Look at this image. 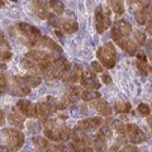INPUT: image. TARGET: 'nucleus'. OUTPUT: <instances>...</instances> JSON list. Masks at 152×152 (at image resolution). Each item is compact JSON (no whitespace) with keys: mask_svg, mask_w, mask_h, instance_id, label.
<instances>
[{"mask_svg":"<svg viewBox=\"0 0 152 152\" xmlns=\"http://www.w3.org/2000/svg\"><path fill=\"white\" fill-rule=\"evenodd\" d=\"M113 127H114V129L117 131L118 134H121V136H124L126 134V124L124 123H122L121 121H113Z\"/></svg>","mask_w":152,"mask_h":152,"instance_id":"nucleus-36","label":"nucleus"},{"mask_svg":"<svg viewBox=\"0 0 152 152\" xmlns=\"http://www.w3.org/2000/svg\"><path fill=\"white\" fill-rule=\"evenodd\" d=\"M102 80H103V83H104V84H112V77H110V75L107 74V72H104V74H103Z\"/></svg>","mask_w":152,"mask_h":152,"instance_id":"nucleus-43","label":"nucleus"},{"mask_svg":"<svg viewBox=\"0 0 152 152\" xmlns=\"http://www.w3.org/2000/svg\"><path fill=\"white\" fill-rule=\"evenodd\" d=\"M83 72H84V70H83L81 66L75 65L74 67H71V70L65 75L64 81L65 83H70V84H76V81L80 80V77H81Z\"/></svg>","mask_w":152,"mask_h":152,"instance_id":"nucleus-14","label":"nucleus"},{"mask_svg":"<svg viewBox=\"0 0 152 152\" xmlns=\"http://www.w3.org/2000/svg\"><path fill=\"white\" fill-rule=\"evenodd\" d=\"M80 96V89L77 86H71L69 93L65 95L66 100H67L69 103H76L77 102V99Z\"/></svg>","mask_w":152,"mask_h":152,"instance_id":"nucleus-26","label":"nucleus"},{"mask_svg":"<svg viewBox=\"0 0 152 152\" xmlns=\"http://www.w3.org/2000/svg\"><path fill=\"white\" fill-rule=\"evenodd\" d=\"M114 27L117 28L118 32H119L122 36H126V37L129 36L131 32H132V26H131V23L127 22V20H124V19H121V20H118L115 24H114Z\"/></svg>","mask_w":152,"mask_h":152,"instance_id":"nucleus-22","label":"nucleus"},{"mask_svg":"<svg viewBox=\"0 0 152 152\" xmlns=\"http://www.w3.org/2000/svg\"><path fill=\"white\" fill-rule=\"evenodd\" d=\"M60 137H61V141H69L71 138L70 127L65 126V124H61L60 126Z\"/></svg>","mask_w":152,"mask_h":152,"instance_id":"nucleus-35","label":"nucleus"},{"mask_svg":"<svg viewBox=\"0 0 152 152\" xmlns=\"http://www.w3.org/2000/svg\"><path fill=\"white\" fill-rule=\"evenodd\" d=\"M19 77H20V81L29 89L39 86L42 83V79L39 76H34V75H26V76H19Z\"/></svg>","mask_w":152,"mask_h":152,"instance_id":"nucleus-19","label":"nucleus"},{"mask_svg":"<svg viewBox=\"0 0 152 152\" xmlns=\"http://www.w3.org/2000/svg\"><path fill=\"white\" fill-rule=\"evenodd\" d=\"M0 136H1V140L5 141V143L8 145L7 147L14 152L18 151L24 143V134L20 131L13 129V128H4L0 132Z\"/></svg>","mask_w":152,"mask_h":152,"instance_id":"nucleus-3","label":"nucleus"},{"mask_svg":"<svg viewBox=\"0 0 152 152\" xmlns=\"http://www.w3.org/2000/svg\"><path fill=\"white\" fill-rule=\"evenodd\" d=\"M133 42L137 45V46H142V45H145V42H146V34L143 32H141V31H136L134 33H133Z\"/></svg>","mask_w":152,"mask_h":152,"instance_id":"nucleus-34","label":"nucleus"},{"mask_svg":"<svg viewBox=\"0 0 152 152\" xmlns=\"http://www.w3.org/2000/svg\"><path fill=\"white\" fill-rule=\"evenodd\" d=\"M66 14H69V15H66V18L62 20V24H61V27H62V29L65 33H67V34H72V33L77 32L79 29V24L77 22H76L75 19V14L72 12H66Z\"/></svg>","mask_w":152,"mask_h":152,"instance_id":"nucleus-12","label":"nucleus"},{"mask_svg":"<svg viewBox=\"0 0 152 152\" xmlns=\"http://www.w3.org/2000/svg\"><path fill=\"white\" fill-rule=\"evenodd\" d=\"M47 19H48V23L55 28V29H58V28L61 27V24H62V20L60 19V17H58V15H56V14H53V13L48 14Z\"/></svg>","mask_w":152,"mask_h":152,"instance_id":"nucleus-32","label":"nucleus"},{"mask_svg":"<svg viewBox=\"0 0 152 152\" xmlns=\"http://www.w3.org/2000/svg\"><path fill=\"white\" fill-rule=\"evenodd\" d=\"M112 136H113V132H112V128L110 127H108V126H104V127H100L99 128V132H98V134L96 137L98 138H100L103 141H108V140H110L112 138Z\"/></svg>","mask_w":152,"mask_h":152,"instance_id":"nucleus-27","label":"nucleus"},{"mask_svg":"<svg viewBox=\"0 0 152 152\" xmlns=\"http://www.w3.org/2000/svg\"><path fill=\"white\" fill-rule=\"evenodd\" d=\"M90 69H91L94 72H103V66L96 62V61H93L91 64H90Z\"/></svg>","mask_w":152,"mask_h":152,"instance_id":"nucleus-40","label":"nucleus"},{"mask_svg":"<svg viewBox=\"0 0 152 152\" xmlns=\"http://www.w3.org/2000/svg\"><path fill=\"white\" fill-rule=\"evenodd\" d=\"M147 18L151 19V4L147 5H142L138 10L136 12V20L140 24H146Z\"/></svg>","mask_w":152,"mask_h":152,"instance_id":"nucleus-16","label":"nucleus"},{"mask_svg":"<svg viewBox=\"0 0 152 152\" xmlns=\"http://www.w3.org/2000/svg\"><path fill=\"white\" fill-rule=\"evenodd\" d=\"M88 112V108H86V105H81V113L83 114H85Z\"/></svg>","mask_w":152,"mask_h":152,"instance_id":"nucleus-48","label":"nucleus"},{"mask_svg":"<svg viewBox=\"0 0 152 152\" xmlns=\"http://www.w3.org/2000/svg\"><path fill=\"white\" fill-rule=\"evenodd\" d=\"M137 69L140 70V72H141V75L142 76H147V74L150 72V66L147 65V64H143V62H140V61H137Z\"/></svg>","mask_w":152,"mask_h":152,"instance_id":"nucleus-38","label":"nucleus"},{"mask_svg":"<svg viewBox=\"0 0 152 152\" xmlns=\"http://www.w3.org/2000/svg\"><path fill=\"white\" fill-rule=\"evenodd\" d=\"M96 57L103 64L104 67L113 69L117 64V50L112 42H108L104 46L99 47L96 51Z\"/></svg>","mask_w":152,"mask_h":152,"instance_id":"nucleus-2","label":"nucleus"},{"mask_svg":"<svg viewBox=\"0 0 152 152\" xmlns=\"http://www.w3.org/2000/svg\"><path fill=\"white\" fill-rule=\"evenodd\" d=\"M71 70V64L62 56H58L53 61V79H64Z\"/></svg>","mask_w":152,"mask_h":152,"instance_id":"nucleus-6","label":"nucleus"},{"mask_svg":"<svg viewBox=\"0 0 152 152\" xmlns=\"http://www.w3.org/2000/svg\"><path fill=\"white\" fill-rule=\"evenodd\" d=\"M80 81H81V85L84 88H86V90H96L100 88V83H99V80L96 79V76L95 74L93 72H83L81 77H80Z\"/></svg>","mask_w":152,"mask_h":152,"instance_id":"nucleus-11","label":"nucleus"},{"mask_svg":"<svg viewBox=\"0 0 152 152\" xmlns=\"http://www.w3.org/2000/svg\"><path fill=\"white\" fill-rule=\"evenodd\" d=\"M7 52H10V46H9V42L5 36H4V32H0V56L7 53Z\"/></svg>","mask_w":152,"mask_h":152,"instance_id":"nucleus-29","label":"nucleus"},{"mask_svg":"<svg viewBox=\"0 0 152 152\" xmlns=\"http://www.w3.org/2000/svg\"><path fill=\"white\" fill-rule=\"evenodd\" d=\"M131 103L129 102H117L114 104V110L115 113H119V114H127L131 112Z\"/></svg>","mask_w":152,"mask_h":152,"instance_id":"nucleus-24","label":"nucleus"},{"mask_svg":"<svg viewBox=\"0 0 152 152\" xmlns=\"http://www.w3.org/2000/svg\"><path fill=\"white\" fill-rule=\"evenodd\" d=\"M4 124H5V114L0 109V126H4Z\"/></svg>","mask_w":152,"mask_h":152,"instance_id":"nucleus-44","label":"nucleus"},{"mask_svg":"<svg viewBox=\"0 0 152 152\" xmlns=\"http://www.w3.org/2000/svg\"><path fill=\"white\" fill-rule=\"evenodd\" d=\"M33 143L36 146L37 152H48L50 150L53 148V146L45 137H34L33 138Z\"/></svg>","mask_w":152,"mask_h":152,"instance_id":"nucleus-18","label":"nucleus"},{"mask_svg":"<svg viewBox=\"0 0 152 152\" xmlns=\"http://www.w3.org/2000/svg\"><path fill=\"white\" fill-rule=\"evenodd\" d=\"M147 31H148V34H151V19L147 23Z\"/></svg>","mask_w":152,"mask_h":152,"instance_id":"nucleus-47","label":"nucleus"},{"mask_svg":"<svg viewBox=\"0 0 152 152\" xmlns=\"http://www.w3.org/2000/svg\"><path fill=\"white\" fill-rule=\"evenodd\" d=\"M95 28L98 33H103L105 31L104 28V20H103V14H102V5H99L95 10Z\"/></svg>","mask_w":152,"mask_h":152,"instance_id":"nucleus-23","label":"nucleus"},{"mask_svg":"<svg viewBox=\"0 0 152 152\" xmlns=\"http://www.w3.org/2000/svg\"><path fill=\"white\" fill-rule=\"evenodd\" d=\"M102 14H103V20H104V28H109L110 27V9L107 5H102Z\"/></svg>","mask_w":152,"mask_h":152,"instance_id":"nucleus-30","label":"nucleus"},{"mask_svg":"<svg viewBox=\"0 0 152 152\" xmlns=\"http://www.w3.org/2000/svg\"><path fill=\"white\" fill-rule=\"evenodd\" d=\"M55 34L58 37V38H61V39H62V37H64V34H62V32H61L60 29H55Z\"/></svg>","mask_w":152,"mask_h":152,"instance_id":"nucleus-46","label":"nucleus"},{"mask_svg":"<svg viewBox=\"0 0 152 152\" xmlns=\"http://www.w3.org/2000/svg\"><path fill=\"white\" fill-rule=\"evenodd\" d=\"M81 152H94V151H93L91 148H89V147H84Z\"/></svg>","mask_w":152,"mask_h":152,"instance_id":"nucleus-49","label":"nucleus"},{"mask_svg":"<svg viewBox=\"0 0 152 152\" xmlns=\"http://www.w3.org/2000/svg\"><path fill=\"white\" fill-rule=\"evenodd\" d=\"M45 136L46 138H48L51 141L60 142V126L57 124V122L55 119H48L45 123Z\"/></svg>","mask_w":152,"mask_h":152,"instance_id":"nucleus-9","label":"nucleus"},{"mask_svg":"<svg viewBox=\"0 0 152 152\" xmlns=\"http://www.w3.org/2000/svg\"><path fill=\"white\" fill-rule=\"evenodd\" d=\"M93 143H94V148L96 152H108V148H107V142L105 141H103L100 138H95L93 141Z\"/></svg>","mask_w":152,"mask_h":152,"instance_id":"nucleus-33","label":"nucleus"},{"mask_svg":"<svg viewBox=\"0 0 152 152\" xmlns=\"http://www.w3.org/2000/svg\"><path fill=\"white\" fill-rule=\"evenodd\" d=\"M9 31H10L12 36L15 38V39L22 42L23 45H26L27 47H29V48L37 46L38 41H39L42 37V33L37 27L28 24V23H24V22L18 23L17 26H12Z\"/></svg>","mask_w":152,"mask_h":152,"instance_id":"nucleus-1","label":"nucleus"},{"mask_svg":"<svg viewBox=\"0 0 152 152\" xmlns=\"http://www.w3.org/2000/svg\"><path fill=\"white\" fill-rule=\"evenodd\" d=\"M103 123V119L100 117H93V118H86L77 123V128H80L84 132H91L98 128H100Z\"/></svg>","mask_w":152,"mask_h":152,"instance_id":"nucleus-10","label":"nucleus"},{"mask_svg":"<svg viewBox=\"0 0 152 152\" xmlns=\"http://www.w3.org/2000/svg\"><path fill=\"white\" fill-rule=\"evenodd\" d=\"M37 108H38V115H39L43 121H48V118L55 112V109L52 108L47 102L46 103H39Z\"/></svg>","mask_w":152,"mask_h":152,"instance_id":"nucleus-20","label":"nucleus"},{"mask_svg":"<svg viewBox=\"0 0 152 152\" xmlns=\"http://www.w3.org/2000/svg\"><path fill=\"white\" fill-rule=\"evenodd\" d=\"M50 7L53 9V14H57V15H61V14L65 13V5L62 1H57V0H51V1H48Z\"/></svg>","mask_w":152,"mask_h":152,"instance_id":"nucleus-28","label":"nucleus"},{"mask_svg":"<svg viewBox=\"0 0 152 152\" xmlns=\"http://www.w3.org/2000/svg\"><path fill=\"white\" fill-rule=\"evenodd\" d=\"M37 46H39L41 48H45V50H50L52 52H55V53H62V47L58 46L53 39H51L47 36H42L41 39L38 41Z\"/></svg>","mask_w":152,"mask_h":152,"instance_id":"nucleus-13","label":"nucleus"},{"mask_svg":"<svg viewBox=\"0 0 152 152\" xmlns=\"http://www.w3.org/2000/svg\"><path fill=\"white\" fill-rule=\"evenodd\" d=\"M0 89H1L3 91L8 90V77L1 72H0Z\"/></svg>","mask_w":152,"mask_h":152,"instance_id":"nucleus-39","label":"nucleus"},{"mask_svg":"<svg viewBox=\"0 0 152 152\" xmlns=\"http://www.w3.org/2000/svg\"><path fill=\"white\" fill-rule=\"evenodd\" d=\"M48 3L45 1H36L33 3V7H34V12L41 19H46L48 17Z\"/></svg>","mask_w":152,"mask_h":152,"instance_id":"nucleus-21","label":"nucleus"},{"mask_svg":"<svg viewBox=\"0 0 152 152\" xmlns=\"http://www.w3.org/2000/svg\"><path fill=\"white\" fill-rule=\"evenodd\" d=\"M93 107H94L95 110L103 117H110L112 115V108L109 107L108 102L104 100V99H98V100L93 104Z\"/></svg>","mask_w":152,"mask_h":152,"instance_id":"nucleus-15","label":"nucleus"},{"mask_svg":"<svg viewBox=\"0 0 152 152\" xmlns=\"http://www.w3.org/2000/svg\"><path fill=\"white\" fill-rule=\"evenodd\" d=\"M0 152H14V151H12L7 146H0Z\"/></svg>","mask_w":152,"mask_h":152,"instance_id":"nucleus-45","label":"nucleus"},{"mask_svg":"<svg viewBox=\"0 0 152 152\" xmlns=\"http://www.w3.org/2000/svg\"><path fill=\"white\" fill-rule=\"evenodd\" d=\"M24 58L29 60L34 64H42V62L51 61L53 58V53H50V52H46L42 50H33V51H29L28 53H26Z\"/></svg>","mask_w":152,"mask_h":152,"instance_id":"nucleus-8","label":"nucleus"},{"mask_svg":"<svg viewBox=\"0 0 152 152\" xmlns=\"http://www.w3.org/2000/svg\"><path fill=\"white\" fill-rule=\"evenodd\" d=\"M17 109H18V112H20L22 115H26L27 118L38 117L37 105L29 100H26V99H20V100L17 103Z\"/></svg>","mask_w":152,"mask_h":152,"instance_id":"nucleus-7","label":"nucleus"},{"mask_svg":"<svg viewBox=\"0 0 152 152\" xmlns=\"http://www.w3.org/2000/svg\"><path fill=\"white\" fill-rule=\"evenodd\" d=\"M9 122H10L12 126L19 128V129L24 128V117H23L22 114L18 112V109H15V108H13L10 114H9Z\"/></svg>","mask_w":152,"mask_h":152,"instance_id":"nucleus-17","label":"nucleus"},{"mask_svg":"<svg viewBox=\"0 0 152 152\" xmlns=\"http://www.w3.org/2000/svg\"><path fill=\"white\" fill-rule=\"evenodd\" d=\"M108 4L112 7L113 12L115 13L117 15H122V14L124 13V5H123L122 1H114V0H110Z\"/></svg>","mask_w":152,"mask_h":152,"instance_id":"nucleus-31","label":"nucleus"},{"mask_svg":"<svg viewBox=\"0 0 152 152\" xmlns=\"http://www.w3.org/2000/svg\"><path fill=\"white\" fill-rule=\"evenodd\" d=\"M8 89L10 90V94L15 95V96H26V95L31 93V89L27 88L20 81L19 76H14V77L8 79Z\"/></svg>","mask_w":152,"mask_h":152,"instance_id":"nucleus-5","label":"nucleus"},{"mask_svg":"<svg viewBox=\"0 0 152 152\" xmlns=\"http://www.w3.org/2000/svg\"><path fill=\"white\" fill-rule=\"evenodd\" d=\"M126 134L128 136V140H129L133 145L142 143V142H145L147 140V136L145 134V132L137 124H133V123L126 124Z\"/></svg>","mask_w":152,"mask_h":152,"instance_id":"nucleus-4","label":"nucleus"},{"mask_svg":"<svg viewBox=\"0 0 152 152\" xmlns=\"http://www.w3.org/2000/svg\"><path fill=\"white\" fill-rule=\"evenodd\" d=\"M137 55V61H140V62H143V64H147V56L145 52H138Z\"/></svg>","mask_w":152,"mask_h":152,"instance_id":"nucleus-42","label":"nucleus"},{"mask_svg":"<svg viewBox=\"0 0 152 152\" xmlns=\"http://www.w3.org/2000/svg\"><path fill=\"white\" fill-rule=\"evenodd\" d=\"M100 96H102V94L95 91V90H85L81 94V99L84 102H94V100L100 99Z\"/></svg>","mask_w":152,"mask_h":152,"instance_id":"nucleus-25","label":"nucleus"},{"mask_svg":"<svg viewBox=\"0 0 152 152\" xmlns=\"http://www.w3.org/2000/svg\"><path fill=\"white\" fill-rule=\"evenodd\" d=\"M147 121H148V124H150V127H151V117H147Z\"/></svg>","mask_w":152,"mask_h":152,"instance_id":"nucleus-50","label":"nucleus"},{"mask_svg":"<svg viewBox=\"0 0 152 152\" xmlns=\"http://www.w3.org/2000/svg\"><path fill=\"white\" fill-rule=\"evenodd\" d=\"M1 93H3V90H1V89H0V94H1Z\"/></svg>","mask_w":152,"mask_h":152,"instance_id":"nucleus-51","label":"nucleus"},{"mask_svg":"<svg viewBox=\"0 0 152 152\" xmlns=\"http://www.w3.org/2000/svg\"><path fill=\"white\" fill-rule=\"evenodd\" d=\"M137 110H138L140 114H142L143 117H150V113H151V108L150 105H147V104H140L138 107H137Z\"/></svg>","mask_w":152,"mask_h":152,"instance_id":"nucleus-37","label":"nucleus"},{"mask_svg":"<svg viewBox=\"0 0 152 152\" xmlns=\"http://www.w3.org/2000/svg\"><path fill=\"white\" fill-rule=\"evenodd\" d=\"M121 152H140V150L132 145H126V146H123Z\"/></svg>","mask_w":152,"mask_h":152,"instance_id":"nucleus-41","label":"nucleus"}]
</instances>
